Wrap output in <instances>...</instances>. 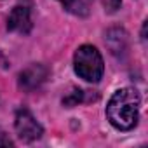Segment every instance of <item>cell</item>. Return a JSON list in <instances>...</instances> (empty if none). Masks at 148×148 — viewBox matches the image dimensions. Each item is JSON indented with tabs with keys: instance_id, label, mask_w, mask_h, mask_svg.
<instances>
[{
	"instance_id": "8",
	"label": "cell",
	"mask_w": 148,
	"mask_h": 148,
	"mask_svg": "<svg viewBox=\"0 0 148 148\" xmlns=\"http://www.w3.org/2000/svg\"><path fill=\"white\" fill-rule=\"evenodd\" d=\"M82 98H84V92H82V89H71V92H68L64 98H63V105L66 106V108H73V106H77L80 101H82Z\"/></svg>"
},
{
	"instance_id": "3",
	"label": "cell",
	"mask_w": 148,
	"mask_h": 148,
	"mask_svg": "<svg viewBox=\"0 0 148 148\" xmlns=\"http://www.w3.org/2000/svg\"><path fill=\"white\" fill-rule=\"evenodd\" d=\"M14 127H16V132H18L19 139L25 141V143H33V141L40 139L42 134H44V127L38 124V120L26 108H21V110L16 112Z\"/></svg>"
},
{
	"instance_id": "10",
	"label": "cell",
	"mask_w": 148,
	"mask_h": 148,
	"mask_svg": "<svg viewBox=\"0 0 148 148\" xmlns=\"http://www.w3.org/2000/svg\"><path fill=\"white\" fill-rule=\"evenodd\" d=\"M0 146H14L12 139H11L4 131H0Z\"/></svg>"
},
{
	"instance_id": "4",
	"label": "cell",
	"mask_w": 148,
	"mask_h": 148,
	"mask_svg": "<svg viewBox=\"0 0 148 148\" xmlns=\"http://www.w3.org/2000/svg\"><path fill=\"white\" fill-rule=\"evenodd\" d=\"M49 77V70L40 64V63H32L30 66H26L18 77V84L23 91L26 92H33L35 89H38Z\"/></svg>"
},
{
	"instance_id": "2",
	"label": "cell",
	"mask_w": 148,
	"mask_h": 148,
	"mask_svg": "<svg viewBox=\"0 0 148 148\" xmlns=\"http://www.w3.org/2000/svg\"><path fill=\"white\" fill-rule=\"evenodd\" d=\"M73 68L75 73L86 82H99L105 73V61L101 52L89 44L80 45L73 54Z\"/></svg>"
},
{
	"instance_id": "6",
	"label": "cell",
	"mask_w": 148,
	"mask_h": 148,
	"mask_svg": "<svg viewBox=\"0 0 148 148\" xmlns=\"http://www.w3.org/2000/svg\"><path fill=\"white\" fill-rule=\"evenodd\" d=\"M105 42L110 47L112 54H124L127 51V33L122 28H112L106 33Z\"/></svg>"
},
{
	"instance_id": "1",
	"label": "cell",
	"mask_w": 148,
	"mask_h": 148,
	"mask_svg": "<svg viewBox=\"0 0 148 148\" xmlns=\"http://www.w3.org/2000/svg\"><path fill=\"white\" fill-rule=\"evenodd\" d=\"M139 92L132 87H124L113 92L106 105V119L119 131H131L139 120Z\"/></svg>"
},
{
	"instance_id": "5",
	"label": "cell",
	"mask_w": 148,
	"mask_h": 148,
	"mask_svg": "<svg viewBox=\"0 0 148 148\" xmlns=\"http://www.w3.org/2000/svg\"><path fill=\"white\" fill-rule=\"evenodd\" d=\"M32 14L26 5H16L7 18V30L14 33L26 35L32 32Z\"/></svg>"
},
{
	"instance_id": "7",
	"label": "cell",
	"mask_w": 148,
	"mask_h": 148,
	"mask_svg": "<svg viewBox=\"0 0 148 148\" xmlns=\"http://www.w3.org/2000/svg\"><path fill=\"white\" fill-rule=\"evenodd\" d=\"M91 4H92V0H71L70 5L66 7V11H70L75 16H87Z\"/></svg>"
},
{
	"instance_id": "11",
	"label": "cell",
	"mask_w": 148,
	"mask_h": 148,
	"mask_svg": "<svg viewBox=\"0 0 148 148\" xmlns=\"http://www.w3.org/2000/svg\"><path fill=\"white\" fill-rule=\"evenodd\" d=\"M58 2H61V4H63V7L66 9V7L70 5V2H71V0H58Z\"/></svg>"
},
{
	"instance_id": "9",
	"label": "cell",
	"mask_w": 148,
	"mask_h": 148,
	"mask_svg": "<svg viewBox=\"0 0 148 148\" xmlns=\"http://www.w3.org/2000/svg\"><path fill=\"white\" fill-rule=\"evenodd\" d=\"M103 5H105L106 12H117L120 9V5H122V0H105Z\"/></svg>"
}]
</instances>
